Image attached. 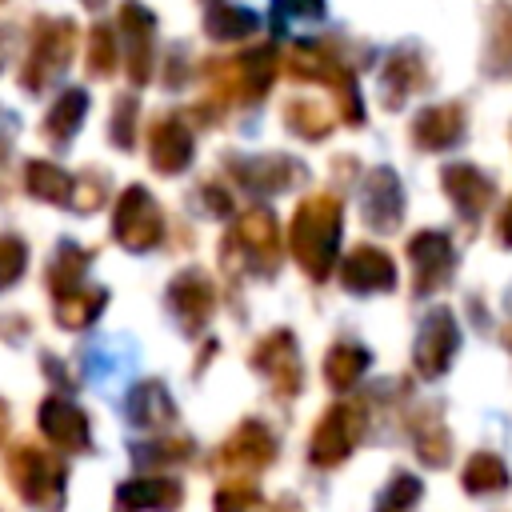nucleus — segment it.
<instances>
[{
	"instance_id": "1",
	"label": "nucleus",
	"mask_w": 512,
	"mask_h": 512,
	"mask_svg": "<svg viewBox=\"0 0 512 512\" xmlns=\"http://www.w3.org/2000/svg\"><path fill=\"white\" fill-rule=\"evenodd\" d=\"M340 220L344 208L332 192H316L308 200H300V208L292 212L288 224V252L292 260L304 268L308 280H328L332 264H336V248H340Z\"/></svg>"
},
{
	"instance_id": "2",
	"label": "nucleus",
	"mask_w": 512,
	"mask_h": 512,
	"mask_svg": "<svg viewBox=\"0 0 512 512\" xmlns=\"http://www.w3.org/2000/svg\"><path fill=\"white\" fill-rule=\"evenodd\" d=\"M288 76L292 80H308V84H328L336 92V104H340V120L360 128L364 124V104H360V88H356V76L340 64V56L316 40H296L288 48V60H284Z\"/></svg>"
},
{
	"instance_id": "3",
	"label": "nucleus",
	"mask_w": 512,
	"mask_h": 512,
	"mask_svg": "<svg viewBox=\"0 0 512 512\" xmlns=\"http://www.w3.org/2000/svg\"><path fill=\"white\" fill-rule=\"evenodd\" d=\"M220 256L228 260V268H248L260 276H272L280 264V224L268 208H248L232 236L220 244Z\"/></svg>"
},
{
	"instance_id": "4",
	"label": "nucleus",
	"mask_w": 512,
	"mask_h": 512,
	"mask_svg": "<svg viewBox=\"0 0 512 512\" xmlns=\"http://www.w3.org/2000/svg\"><path fill=\"white\" fill-rule=\"evenodd\" d=\"M276 460V436L264 420H244L232 428V436L216 448V476H224V484H252L268 464Z\"/></svg>"
},
{
	"instance_id": "5",
	"label": "nucleus",
	"mask_w": 512,
	"mask_h": 512,
	"mask_svg": "<svg viewBox=\"0 0 512 512\" xmlns=\"http://www.w3.org/2000/svg\"><path fill=\"white\" fill-rule=\"evenodd\" d=\"M364 428H368L364 404H352V400L332 404V408L316 420V428H312L308 460H312L316 468H336V464H344V460L352 456V448L360 444Z\"/></svg>"
},
{
	"instance_id": "6",
	"label": "nucleus",
	"mask_w": 512,
	"mask_h": 512,
	"mask_svg": "<svg viewBox=\"0 0 512 512\" xmlns=\"http://www.w3.org/2000/svg\"><path fill=\"white\" fill-rule=\"evenodd\" d=\"M8 476H12V488H16L28 504H36V508H44V512H56V508L64 504V468H60L52 456L36 452L32 444H20V448L12 452Z\"/></svg>"
},
{
	"instance_id": "7",
	"label": "nucleus",
	"mask_w": 512,
	"mask_h": 512,
	"mask_svg": "<svg viewBox=\"0 0 512 512\" xmlns=\"http://www.w3.org/2000/svg\"><path fill=\"white\" fill-rule=\"evenodd\" d=\"M456 348H460V324L452 316L448 304L432 308L424 320H420V332L412 340V368L424 376V380H436L448 372V364L456 360Z\"/></svg>"
},
{
	"instance_id": "8",
	"label": "nucleus",
	"mask_w": 512,
	"mask_h": 512,
	"mask_svg": "<svg viewBox=\"0 0 512 512\" xmlns=\"http://www.w3.org/2000/svg\"><path fill=\"white\" fill-rule=\"evenodd\" d=\"M252 368L272 384V392L280 400H288L304 388V364L296 352V336L288 328H272L268 336H260V344L252 348Z\"/></svg>"
},
{
	"instance_id": "9",
	"label": "nucleus",
	"mask_w": 512,
	"mask_h": 512,
	"mask_svg": "<svg viewBox=\"0 0 512 512\" xmlns=\"http://www.w3.org/2000/svg\"><path fill=\"white\" fill-rule=\"evenodd\" d=\"M408 260H412V292L416 296L444 288L456 272V248H452L448 232H436V228H424L408 240Z\"/></svg>"
},
{
	"instance_id": "10",
	"label": "nucleus",
	"mask_w": 512,
	"mask_h": 512,
	"mask_svg": "<svg viewBox=\"0 0 512 512\" xmlns=\"http://www.w3.org/2000/svg\"><path fill=\"white\" fill-rule=\"evenodd\" d=\"M112 232L116 240L128 248V252H148L160 244L164 236V220H160V208L156 200L144 192V188H128L116 204V220H112Z\"/></svg>"
},
{
	"instance_id": "11",
	"label": "nucleus",
	"mask_w": 512,
	"mask_h": 512,
	"mask_svg": "<svg viewBox=\"0 0 512 512\" xmlns=\"http://www.w3.org/2000/svg\"><path fill=\"white\" fill-rule=\"evenodd\" d=\"M228 172L244 188L260 192V196H276V192H288V188H296V184L308 180V168L300 160H292V156H248V160L244 156H232L228 160Z\"/></svg>"
},
{
	"instance_id": "12",
	"label": "nucleus",
	"mask_w": 512,
	"mask_h": 512,
	"mask_svg": "<svg viewBox=\"0 0 512 512\" xmlns=\"http://www.w3.org/2000/svg\"><path fill=\"white\" fill-rule=\"evenodd\" d=\"M360 220L372 232H396L404 220V188L392 168H372L360 188Z\"/></svg>"
},
{
	"instance_id": "13",
	"label": "nucleus",
	"mask_w": 512,
	"mask_h": 512,
	"mask_svg": "<svg viewBox=\"0 0 512 512\" xmlns=\"http://www.w3.org/2000/svg\"><path fill=\"white\" fill-rule=\"evenodd\" d=\"M440 188L452 200V208L460 212L464 224H476L484 216V208L496 196V184L476 168V164H444L440 168Z\"/></svg>"
},
{
	"instance_id": "14",
	"label": "nucleus",
	"mask_w": 512,
	"mask_h": 512,
	"mask_svg": "<svg viewBox=\"0 0 512 512\" xmlns=\"http://www.w3.org/2000/svg\"><path fill=\"white\" fill-rule=\"evenodd\" d=\"M340 284L356 296H368V292H392L396 288V264L384 248H372V244H356L344 260H340Z\"/></svg>"
},
{
	"instance_id": "15",
	"label": "nucleus",
	"mask_w": 512,
	"mask_h": 512,
	"mask_svg": "<svg viewBox=\"0 0 512 512\" xmlns=\"http://www.w3.org/2000/svg\"><path fill=\"white\" fill-rule=\"evenodd\" d=\"M168 308L180 320L184 332H200L216 308V288L200 268H184L172 284H168Z\"/></svg>"
},
{
	"instance_id": "16",
	"label": "nucleus",
	"mask_w": 512,
	"mask_h": 512,
	"mask_svg": "<svg viewBox=\"0 0 512 512\" xmlns=\"http://www.w3.org/2000/svg\"><path fill=\"white\" fill-rule=\"evenodd\" d=\"M420 88H428L424 56H420L412 44L388 52V60H384V68H380V100H384V108H392V112L404 108Z\"/></svg>"
},
{
	"instance_id": "17",
	"label": "nucleus",
	"mask_w": 512,
	"mask_h": 512,
	"mask_svg": "<svg viewBox=\"0 0 512 512\" xmlns=\"http://www.w3.org/2000/svg\"><path fill=\"white\" fill-rule=\"evenodd\" d=\"M464 128H468L464 104H432V108L416 112L408 136L420 152H444V148H456L464 140Z\"/></svg>"
},
{
	"instance_id": "18",
	"label": "nucleus",
	"mask_w": 512,
	"mask_h": 512,
	"mask_svg": "<svg viewBox=\"0 0 512 512\" xmlns=\"http://www.w3.org/2000/svg\"><path fill=\"white\" fill-rule=\"evenodd\" d=\"M180 500H184V488H180V480H168V476L128 480L116 488L120 512H172V508H180Z\"/></svg>"
},
{
	"instance_id": "19",
	"label": "nucleus",
	"mask_w": 512,
	"mask_h": 512,
	"mask_svg": "<svg viewBox=\"0 0 512 512\" xmlns=\"http://www.w3.org/2000/svg\"><path fill=\"white\" fill-rule=\"evenodd\" d=\"M276 80V48H256L248 56H240L232 68H228V88L240 96V100H260Z\"/></svg>"
},
{
	"instance_id": "20",
	"label": "nucleus",
	"mask_w": 512,
	"mask_h": 512,
	"mask_svg": "<svg viewBox=\"0 0 512 512\" xmlns=\"http://www.w3.org/2000/svg\"><path fill=\"white\" fill-rule=\"evenodd\" d=\"M40 428L56 448H88V420L76 404L52 396L40 404Z\"/></svg>"
},
{
	"instance_id": "21",
	"label": "nucleus",
	"mask_w": 512,
	"mask_h": 512,
	"mask_svg": "<svg viewBox=\"0 0 512 512\" xmlns=\"http://www.w3.org/2000/svg\"><path fill=\"white\" fill-rule=\"evenodd\" d=\"M408 432H412V444H416V456L428 464V468H444L452 460V436L440 420L436 408H420L412 412L408 420Z\"/></svg>"
},
{
	"instance_id": "22",
	"label": "nucleus",
	"mask_w": 512,
	"mask_h": 512,
	"mask_svg": "<svg viewBox=\"0 0 512 512\" xmlns=\"http://www.w3.org/2000/svg\"><path fill=\"white\" fill-rule=\"evenodd\" d=\"M128 416H132V424H140V428H164V424L176 420V404H172V396H168L164 384L144 380V384H136L132 396H128Z\"/></svg>"
},
{
	"instance_id": "23",
	"label": "nucleus",
	"mask_w": 512,
	"mask_h": 512,
	"mask_svg": "<svg viewBox=\"0 0 512 512\" xmlns=\"http://www.w3.org/2000/svg\"><path fill=\"white\" fill-rule=\"evenodd\" d=\"M460 484H464L468 496H500V492H508L512 472L496 452H476V456H468V464L460 472Z\"/></svg>"
},
{
	"instance_id": "24",
	"label": "nucleus",
	"mask_w": 512,
	"mask_h": 512,
	"mask_svg": "<svg viewBox=\"0 0 512 512\" xmlns=\"http://www.w3.org/2000/svg\"><path fill=\"white\" fill-rule=\"evenodd\" d=\"M192 160V132L180 120H160L152 128V164L160 172H180Z\"/></svg>"
},
{
	"instance_id": "25",
	"label": "nucleus",
	"mask_w": 512,
	"mask_h": 512,
	"mask_svg": "<svg viewBox=\"0 0 512 512\" xmlns=\"http://www.w3.org/2000/svg\"><path fill=\"white\" fill-rule=\"evenodd\" d=\"M368 364H372V356H368L364 344L336 340V344L328 348V356H324V380H328V388L344 392V388H352V384L368 372Z\"/></svg>"
},
{
	"instance_id": "26",
	"label": "nucleus",
	"mask_w": 512,
	"mask_h": 512,
	"mask_svg": "<svg viewBox=\"0 0 512 512\" xmlns=\"http://www.w3.org/2000/svg\"><path fill=\"white\" fill-rule=\"evenodd\" d=\"M484 72L492 80H512V4L492 8L488 48H484Z\"/></svg>"
},
{
	"instance_id": "27",
	"label": "nucleus",
	"mask_w": 512,
	"mask_h": 512,
	"mask_svg": "<svg viewBox=\"0 0 512 512\" xmlns=\"http://www.w3.org/2000/svg\"><path fill=\"white\" fill-rule=\"evenodd\" d=\"M284 128L300 140H324L332 132V112L316 100H288L284 104Z\"/></svg>"
},
{
	"instance_id": "28",
	"label": "nucleus",
	"mask_w": 512,
	"mask_h": 512,
	"mask_svg": "<svg viewBox=\"0 0 512 512\" xmlns=\"http://www.w3.org/2000/svg\"><path fill=\"white\" fill-rule=\"evenodd\" d=\"M108 304V292L100 288H72V292H60L56 296V316L64 328H84L100 316V308Z\"/></svg>"
},
{
	"instance_id": "29",
	"label": "nucleus",
	"mask_w": 512,
	"mask_h": 512,
	"mask_svg": "<svg viewBox=\"0 0 512 512\" xmlns=\"http://www.w3.org/2000/svg\"><path fill=\"white\" fill-rule=\"evenodd\" d=\"M216 512H300V504L288 496L268 504L252 484H224L216 492Z\"/></svg>"
},
{
	"instance_id": "30",
	"label": "nucleus",
	"mask_w": 512,
	"mask_h": 512,
	"mask_svg": "<svg viewBox=\"0 0 512 512\" xmlns=\"http://www.w3.org/2000/svg\"><path fill=\"white\" fill-rule=\"evenodd\" d=\"M204 24H208V36L216 40H244L260 28V16L248 8H232V4H212Z\"/></svg>"
},
{
	"instance_id": "31",
	"label": "nucleus",
	"mask_w": 512,
	"mask_h": 512,
	"mask_svg": "<svg viewBox=\"0 0 512 512\" xmlns=\"http://www.w3.org/2000/svg\"><path fill=\"white\" fill-rule=\"evenodd\" d=\"M420 496H424V480L396 468L392 480L384 484V492L376 496V512H412L420 504Z\"/></svg>"
},
{
	"instance_id": "32",
	"label": "nucleus",
	"mask_w": 512,
	"mask_h": 512,
	"mask_svg": "<svg viewBox=\"0 0 512 512\" xmlns=\"http://www.w3.org/2000/svg\"><path fill=\"white\" fill-rule=\"evenodd\" d=\"M84 268H88V252H80L76 244H60L56 260H52V268H48V288H52L56 296H60V292L80 288Z\"/></svg>"
},
{
	"instance_id": "33",
	"label": "nucleus",
	"mask_w": 512,
	"mask_h": 512,
	"mask_svg": "<svg viewBox=\"0 0 512 512\" xmlns=\"http://www.w3.org/2000/svg\"><path fill=\"white\" fill-rule=\"evenodd\" d=\"M140 468H156V464H180L192 456V440H156V444H140L136 452Z\"/></svg>"
},
{
	"instance_id": "34",
	"label": "nucleus",
	"mask_w": 512,
	"mask_h": 512,
	"mask_svg": "<svg viewBox=\"0 0 512 512\" xmlns=\"http://www.w3.org/2000/svg\"><path fill=\"white\" fill-rule=\"evenodd\" d=\"M276 12V28H284V20H324V0H272Z\"/></svg>"
},
{
	"instance_id": "35",
	"label": "nucleus",
	"mask_w": 512,
	"mask_h": 512,
	"mask_svg": "<svg viewBox=\"0 0 512 512\" xmlns=\"http://www.w3.org/2000/svg\"><path fill=\"white\" fill-rule=\"evenodd\" d=\"M24 272V244L16 236H0V292Z\"/></svg>"
},
{
	"instance_id": "36",
	"label": "nucleus",
	"mask_w": 512,
	"mask_h": 512,
	"mask_svg": "<svg viewBox=\"0 0 512 512\" xmlns=\"http://www.w3.org/2000/svg\"><path fill=\"white\" fill-rule=\"evenodd\" d=\"M32 192L44 196V200H64V192H68V176L56 172V168L32 164Z\"/></svg>"
},
{
	"instance_id": "37",
	"label": "nucleus",
	"mask_w": 512,
	"mask_h": 512,
	"mask_svg": "<svg viewBox=\"0 0 512 512\" xmlns=\"http://www.w3.org/2000/svg\"><path fill=\"white\" fill-rule=\"evenodd\" d=\"M496 236H500V244H504V248H512V200L500 208V220H496Z\"/></svg>"
},
{
	"instance_id": "38",
	"label": "nucleus",
	"mask_w": 512,
	"mask_h": 512,
	"mask_svg": "<svg viewBox=\"0 0 512 512\" xmlns=\"http://www.w3.org/2000/svg\"><path fill=\"white\" fill-rule=\"evenodd\" d=\"M4 428H8V408L0 404V436H4Z\"/></svg>"
},
{
	"instance_id": "39",
	"label": "nucleus",
	"mask_w": 512,
	"mask_h": 512,
	"mask_svg": "<svg viewBox=\"0 0 512 512\" xmlns=\"http://www.w3.org/2000/svg\"><path fill=\"white\" fill-rule=\"evenodd\" d=\"M504 340H508V348H512V328H508V336H504Z\"/></svg>"
},
{
	"instance_id": "40",
	"label": "nucleus",
	"mask_w": 512,
	"mask_h": 512,
	"mask_svg": "<svg viewBox=\"0 0 512 512\" xmlns=\"http://www.w3.org/2000/svg\"><path fill=\"white\" fill-rule=\"evenodd\" d=\"M508 312H512V292H508Z\"/></svg>"
}]
</instances>
